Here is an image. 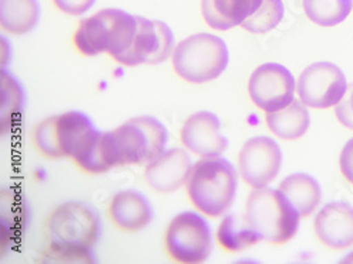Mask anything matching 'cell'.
<instances>
[{
  "instance_id": "obj_8",
  "label": "cell",
  "mask_w": 353,
  "mask_h": 264,
  "mask_svg": "<svg viewBox=\"0 0 353 264\" xmlns=\"http://www.w3.org/2000/svg\"><path fill=\"white\" fill-rule=\"evenodd\" d=\"M164 250L174 263L199 264L207 261L212 252L208 222L195 212L175 215L164 233Z\"/></svg>"
},
{
  "instance_id": "obj_2",
  "label": "cell",
  "mask_w": 353,
  "mask_h": 264,
  "mask_svg": "<svg viewBox=\"0 0 353 264\" xmlns=\"http://www.w3.org/2000/svg\"><path fill=\"white\" fill-rule=\"evenodd\" d=\"M137 32V16L121 9H105L79 21L72 44L85 57L108 52L114 61L130 48Z\"/></svg>"
},
{
  "instance_id": "obj_12",
  "label": "cell",
  "mask_w": 353,
  "mask_h": 264,
  "mask_svg": "<svg viewBox=\"0 0 353 264\" xmlns=\"http://www.w3.org/2000/svg\"><path fill=\"white\" fill-rule=\"evenodd\" d=\"M283 153L277 141L266 136L249 139L239 153L238 167L242 180L252 187L264 188L280 174Z\"/></svg>"
},
{
  "instance_id": "obj_29",
  "label": "cell",
  "mask_w": 353,
  "mask_h": 264,
  "mask_svg": "<svg viewBox=\"0 0 353 264\" xmlns=\"http://www.w3.org/2000/svg\"><path fill=\"white\" fill-rule=\"evenodd\" d=\"M342 263H353V253H350L349 256H346V257L342 260Z\"/></svg>"
},
{
  "instance_id": "obj_19",
  "label": "cell",
  "mask_w": 353,
  "mask_h": 264,
  "mask_svg": "<svg viewBox=\"0 0 353 264\" xmlns=\"http://www.w3.org/2000/svg\"><path fill=\"white\" fill-rule=\"evenodd\" d=\"M279 191L288 199L294 210L299 212L300 218L312 215L322 199L319 183L305 172L288 175L281 181Z\"/></svg>"
},
{
  "instance_id": "obj_24",
  "label": "cell",
  "mask_w": 353,
  "mask_h": 264,
  "mask_svg": "<svg viewBox=\"0 0 353 264\" xmlns=\"http://www.w3.org/2000/svg\"><path fill=\"white\" fill-rule=\"evenodd\" d=\"M353 0H304L307 17L322 27L341 24L352 12Z\"/></svg>"
},
{
  "instance_id": "obj_5",
  "label": "cell",
  "mask_w": 353,
  "mask_h": 264,
  "mask_svg": "<svg viewBox=\"0 0 353 264\" xmlns=\"http://www.w3.org/2000/svg\"><path fill=\"white\" fill-rule=\"evenodd\" d=\"M229 64V51L222 39L198 33L175 45L172 68L181 79L205 83L216 79Z\"/></svg>"
},
{
  "instance_id": "obj_20",
  "label": "cell",
  "mask_w": 353,
  "mask_h": 264,
  "mask_svg": "<svg viewBox=\"0 0 353 264\" xmlns=\"http://www.w3.org/2000/svg\"><path fill=\"white\" fill-rule=\"evenodd\" d=\"M218 245L229 253H238L263 242L246 214L228 215L216 230Z\"/></svg>"
},
{
  "instance_id": "obj_9",
  "label": "cell",
  "mask_w": 353,
  "mask_h": 264,
  "mask_svg": "<svg viewBox=\"0 0 353 264\" xmlns=\"http://www.w3.org/2000/svg\"><path fill=\"white\" fill-rule=\"evenodd\" d=\"M174 50V34L164 21L137 16V32L134 40L117 63L126 67H137L141 64L156 65L164 63Z\"/></svg>"
},
{
  "instance_id": "obj_18",
  "label": "cell",
  "mask_w": 353,
  "mask_h": 264,
  "mask_svg": "<svg viewBox=\"0 0 353 264\" xmlns=\"http://www.w3.org/2000/svg\"><path fill=\"white\" fill-rule=\"evenodd\" d=\"M72 161L83 172L94 175L105 174L117 167L110 132L103 133L95 129L83 141Z\"/></svg>"
},
{
  "instance_id": "obj_11",
  "label": "cell",
  "mask_w": 353,
  "mask_h": 264,
  "mask_svg": "<svg viewBox=\"0 0 353 264\" xmlns=\"http://www.w3.org/2000/svg\"><path fill=\"white\" fill-rule=\"evenodd\" d=\"M296 86V79L284 65L268 63L254 70L248 91L259 109L272 113L284 109L294 101Z\"/></svg>"
},
{
  "instance_id": "obj_22",
  "label": "cell",
  "mask_w": 353,
  "mask_h": 264,
  "mask_svg": "<svg viewBox=\"0 0 353 264\" xmlns=\"http://www.w3.org/2000/svg\"><path fill=\"white\" fill-rule=\"evenodd\" d=\"M39 17L37 0H0V26L10 34L30 33L37 26Z\"/></svg>"
},
{
  "instance_id": "obj_10",
  "label": "cell",
  "mask_w": 353,
  "mask_h": 264,
  "mask_svg": "<svg viewBox=\"0 0 353 264\" xmlns=\"http://www.w3.org/2000/svg\"><path fill=\"white\" fill-rule=\"evenodd\" d=\"M347 90L346 77L332 63H315L307 67L297 82L300 101L314 109L335 106Z\"/></svg>"
},
{
  "instance_id": "obj_28",
  "label": "cell",
  "mask_w": 353,
  "mask_h": 264,
  "mask_svg": "<svg viewBox=\"0 0 353 264\" xmlns=\"http://www.w3.org/2000/svg\"><path fill=\"white\" fill-rule=\"evenodd\" d=\"M339 167L345 180L353 185V139H350L342 149Z\"/></svg>"
},
{
  "instance_id": "obj_15",
  "label": "cell",
  "mask_w": 353,
  "mask_h": 264,
  "mask_svg": "<svg viewBox=\"0 0 353 264\" xmlns=\"http://www.w3.org/2000/svg\"><path fill=\"white\" fill-rule=\"evenodd\" d=\"M318 241L332 250L353 246V207L346 202H330L314 219Z\"/></svg>"
},
{
  "instance_id": "obj_14",
  "label": "cell",
  "mask_w": 353,
  "mask_h": 264,
  "mask_svg": "<svg viewBox=\"0 0 353 264\" xmlns=\"http://www.w3.org/2000/svg\"><path fill=\"white\" fill-rule=\"evenodd\" d=\"M192 163L190 154L180 148L170 149L145 165L144 180L152 190L160 194L179 191L188 181Z\"/></svg>"
},
{
  "instance_id": "obj_16",
  "label": "cell",
  "mask_w": 353,
  "mask_h": 264,
  "mask_svg": "<svg viewBox=\"0 0 353 264\" xmlns=\"http://www.w3.org/2000/svg\"><path fill=\"white\" fill-rule=\"evenodd\" d=\"M266 0H202L203 20L214 30H229L236 26L249 30Z\"/></svg>"
},
{
  "instance_id": "obj_17",
  "label": "cell",
  "mask_w": 353,
  "mask_h": 264,
  "mask_svg": "<svg viewBox=\"0 0 353 264\" xmlns=\"http://www.w3.org/2000/svg\"><path fill=\"white\" fill-rule=\"evenodd\" d=\"M108 215L117 229L128 233L140 232L153 221L150 202L144 195L133 190L114 194L109 202Z\"/></svg>"
},
{
  "instance_id": "obj_23",
  "label": "cell",
  "mask_w": 353,
  "mask_h": 264,
  "mask_svg": "<svg viewBox=\"0 0 353 264\" xmlns=\"http://www.w3.org/2000/svg\"><path fill=\"white\" fill-rule=\"evenodd\" d=\"M0 95H2V134L8 133L17 123L24 108V92L19 81L2 70L0 74Z\"/></svg>"
},
{
  "instance_id": "obj_4",
  "label": "cell",
  "mask_w": 353,
  "mask_h": 264,
  "mask_svg": "<svg viewBox=\"0 0 353 264\" xmlns=\"http://www.w3.org/2000/svg\"><path fill=\"white\" fill-rule=\"evenodd\" d=\"M119 165H149L165 152L168 132L152 116H139L110 132Z\"/></svg>"
},
{
  "instance_id": "obj_7",
  "label": "cell",
  "mask_w": 353,
  "mask_h": 264,
  "mask_svg": "<svg viewBox=\"0 0 353 264\" xmlns=\"http://www.w3.org/2000/svg\"><path fill=\"white\" fill-rule=\"evenodd\" d=\"M44 233L52 243L92 249L101 236V219L90 203L64 202L47 216Z\"/></svg>"
},
{
  "instance_id": "obj_1",
  "label": "cell",
  "mask_w": 353,
  "mask_h": 264,
  "mask_svg": "<svg viewBox=\"0 0 353 264\" xmlns=\"http://www.w3.org/2000/svg\"><path fill=\"white\" fill-rule=\"evenodd\" d=\"M187 195L194 208L210 218L225 215L234 202L238 174L233 164L221 157H202L192 165Z\"/></svg>"
},
{
  "instance_id": "obj_21",
  "label": "cell",
  "mask_w": 353,
  "mask_h": 264,
  "mask_svg": "<svg viewBox=\"0 0 353 264\" xmlns=\"http://www.w3.org/2000/svg\"><path fill=\"white\" fill-rule=\"evenodd\" d=\"M266 123L270 132L283 140H297L310 129V113L301 101H292L284 109L268 113Z\"/></svg>"
},
{
  "instance_id": "obj_27",
  "label": "cell",
  "mask_w": 353,
  "mask_h": 264,
  "mask_svg": "<svg viewBox=\"0 0 353 264\" xmlns=\"http://www.w3.org/2000/svg\"><path fill=\"white\" fill-rule=\"evenodd\" d=\"M52 3L67 14L81 16L95 5V0H52Z\"/></svg>"
},
{
  "instance_id": "obj_6",
  "label": "cell",
  "mask_w": 353,
  "mask_h": 264,
  "mask_svg": "<svg viewBox=\"0 0 353 264\" xmlns=\"http://www.w3.org/2000/svg\"><path fill=\"white\" fill-rule=\"evenodd\" d=\"M94 130L90 117L82 112L71 110L40 122L33 130V144L46 159L72 160Z\"/></svg>"
},
{
  "instance_id": "obj_13",
  "label": "cell",
  "mask_w": 353,
  "mask_h": 264,
  "mask_svg": "<svg viewBox=\"0 0 353 264\" xmlns=\"http://www.w3.org/2000/svg\"><path fill=\"white\" fill-rule=\"evenodd\" d=\"M184 148L199 157H221L228 149V139L221 133V121L212 112L191 114L180 132Z\"/></svg>"
},
{
  "instance_id": "obj_25",
  "label": "cell",
  "mask_w": 353,
  "mask_h": 264,
  "mask_svg": "<svg viewBox=\"0 0 353 264\" xmlns=\"http://www.w3.org/2000/svg\"><path fill=\"white\" fill-rule=\"evenodd\" d=\"M36 261L46 263V264H71V263L91 264V263H95V257L91 249L88 247L50 242Z\"/></svg>"
},
{
  "instance_id": "obj_3",
  "label": "cell",
  "mask_w": 353,
  "mask_h": 264,
  "mask_svg": "<svg viewBox=\"0 0 353 264\" xmlns=\"http://www.w3.org/2000/svg\"><path fill=\"white\" fill-rule=\"evenodd\" d=\"M246 216L261 239L272 245H284L299 232L300 215L279 190L264 187L250 192Z\"/></svg>"
},
{
  "instance_id": "obj_26",
  "label": "cell",
  "mask_w": 353,
  "mask_h": 264,
  "mask_svg": "<svg viewBox=\"0 0 353 264\" xmlns=\"http://www.w3.org/2000/svg\"><path fill=\"white\" fill-rule=\"evenodd\" d=\"M335 114L343 126L353 129V83L347 85L343 98L335 105Z\"/></svg>"
}]
</instances>
